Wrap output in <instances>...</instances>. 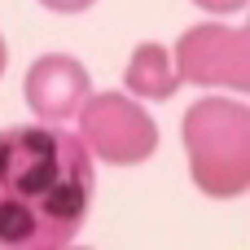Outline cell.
<instances>
[{
	"label": "cell",
	"instance_id": "cell-1",
	"mask_svg": "<svg viewBox=\"0 0 250 250\" xmlns=\"http://www.w3.org/2000/svg\"><path fill=\"white\" fill-rule=\"evenodd\" d=\"M88 145L53 123H18L0 132V246H70L92 207Z\"/></svg>",
	"mask_w": 250,
	"mask_h": 250
},
{
	"label": "cell",
	"instance_id": "cell-2",
	"mask_svg": "<svg viewBox=\"0 0 250 250\" xmlns=\"http://www.w3.org/2000/svg\"><path fill=\"white\" fill-rule=\"evenodd\" d=\"M185 149L193 185L207 198H237L250 185V110L229 97H202L185 110Z\"/></svg>",
	"mask_w": 250,
	"mask_h": 250
},
{
	"label": "cell",
	"instance_id": "cell-3",
	"mask_svg": "<svg viewBox=\"0 0 250 250\" xmlns=\"http://www.w3.org/2000/svg\"><path fill=\"white\" fill-rule=\"evenodd\" d=\"M79 141L110 167H132L154 154L158 127L154 119L123 92H101L79 105Z\"/></svg>",
	"mask_w": 250,
	"mask_h": 250
},
{
	"label": "cell",
	"instance_id": "cell-4",
	"mask_svg": "<svg viewBox=\"0 0 250 250\" xmlns=\"http://www.w3.org/2000/svg\"><path fill=\"white\" fill-rule=\"evenodd\" d=\"M176 70L180 83H224V88H250V40L233 26H189L176 40Z\"/></svg>",
	"mask_w": 250,
	"mask_h": 250
},
{
	"label": "cell",
	"instance_id": "cell-5",
	"mask_svg": "<svg viewBox=\"0 0 250 250\" xmlns=\"http://www.w3.org/2000/svg\"><path fill=\"white\" fill-rule=\"evenodd\" d=\"M88 101V70L70 57V53H44L31 62L26 70V105L57 123V119H70L79 114V105Z\"/></svg>",
	"mask_w": 250,
	"mask_h": 250
},
{
	"label": "cell",
	"instance_id": "cell-6",
	"mask_svg": "<svg viewBox=\"0 0 250 250\" xmlns=\"http://www.w3.org/2000/svg\"><path fill=\"white\" fill-rule=\"evenodd\" d=\"M127 88L149 101H167L180 88V70L171 66V53L163 44H141L127 62Z\"/></svg>",
	"mask_w": 250,
	"mask_h": 250
},
{
	"label": "cell",
	"instance_id": "cell-7",
	"mask_svg": "<svg viewBox=\"0 0 250 250\" xmlns=\"http://www.w3.org/2000/svg\"><path fill=\"white\" fill-rule=\"evenodd\" d=\"M44 9H53V13H83L92 0H40Z\"/></svg>",
	"mask_w": 250,
	"mask_h": 250
},
{
	"label": "cell",
	"instance_id": "cell-8",
	"mask_svg": "<svg viewBox=\"0 0 250 250\" xmlns=\"http://www.w3.org/2000/svg\"><path fill=\"white\" fill-rule=\"evenodd\" d=\"M193 4H202V9H215V13H237L246 0H193Z\"/></svg>",
	"mask_w": 250,
	"mask_h": 250
},
{
	"label": "cell",
	"instance_id": "cell-9",
	"mask_svg": "<svg viewBox=\"0 0 250 250\" xmlns=\"http://www.w3.org/2000/svg\"><path fill=\"white\" fill-rule=\"evenodd\" d=\"M4 62H9V48H4V40H0V75H4Z\"/></svg>",
	"mask_w": 250,
	"mask_h": 250
}]
</instances>
